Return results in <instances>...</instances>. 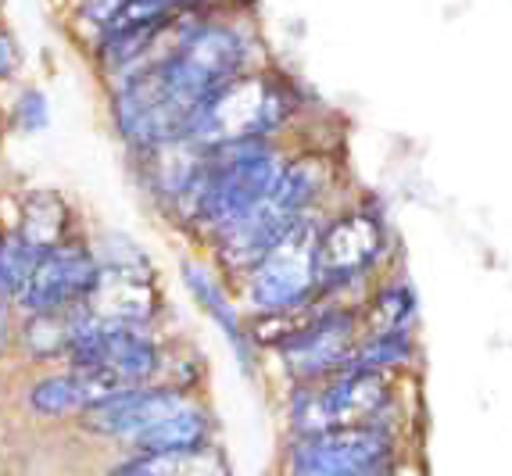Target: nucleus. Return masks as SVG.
<instances>
[{"mask_svg":"<svg viewBox=\"0 0 512 476\" xmlns=\"http://www.w3.org/2000/svg\"><path fill=\"white\" fill-rule=\"evenodd\" d=\"M244 76V40L226 26H190L151 68L119 86L115 122L137 147L176 144L219 90Z\"/></svg>","mask_w":512,"mask_h":476,"instance_id":"obj_1","label":"nucleus"},{"mask_svg":"<svg viewBox=\"0 0 512 476\" xmlns=\"http://www.w3.org/2000/svg\"><path fill=\"white\" fill-rule=\"evenodd\" d=\"M283 158L269 140H240L201 154L194 179L176 201L194 226H205L212 240L240 222L269 197L283 172Z\"/></svg>","mask_w":512,"mask_h":476,"instance_id":"obj_2","label":"nucleus"},{"mask_svg":"<svg viewBox=\"0 0 512 476\" xmlns=\"http://www.w3.org/2000/svg\"><path fill=\"white\" fill-rule=\"evenodd\" d=\"M326 169L312 158H301V162H287L276 179V187L269 190L258 208H251L240 222H233L230 230L215 237L222 262L237 272H251L262 262L276 244H280L287 233L312 212L316 194L323 190Z\"/></svg>","mask_w":512,"mask_h":476,"instance_id":"obj_3","label":"nucleus"},{"mask_svg":"<svg viewBox=\"0 0 512 476\" xmlns=\"http://www.w3.org/2000/svg\"><path fill=\"white\" fill-rule=\"evenodd\" d=\"M391 408V380L380 373H344L319 383H298L291 398L294 437L341 430V426L384 423Z\"/></svg>","mask_w":512,"mask_h":476,"instance_id":"obj_4","label":"nucleus"},{"mask_svg":"<svg viewBox=\"0 0 512 476\" xmlns=\"http://www.w3.org/2000/svg\"><path fill=\"white\" fill-rule=\"evenodd\" d=\"M283 119H287V97L265 79L240 76L197 111L183 140L197 151H215L240 140H265Z\"/></svg>","mask_w":512,"mask_h":476,"instance_id":"obj_5","label":"nucleus"},{"mask_svg":"<svg viewBox=\"0 0 512 476\" xmlns=\"http://www.w3.org/2000/svg\"><path fill=\"white\" fill-rule=\"evenodd\" d=\"M319 226L312 215L294 226L280 244L248 272V301L262 315H291L319 290L316 265Z\"/></svg>","mask_w":512,"mask_h":476,"instance_id":"obj_6","label":"nucleus"},{"mask_svg":"<svg viewBox=\"0 0 512 476\" xmlns=\"http://www.w3.org/2000/svg\"><path fill=\"white\" fill-rule=\"evenodd\" d=\"M394 430L387 423L341 426L323 434L294 437L287 451V473L291 476H351L362 469L391 466L394 462Z\"/></svg>","mask_w":512,"mask_h":476,"instance_id":"obj_7","label":"nucleus"},{"mask_svg":"<svg viewBox=\"0 0 512 476\" xmlns=\"http://www.w3.org/2000/svg\"><path fill=\"white\" fill-rule=\"evenodd\" d=\"M359 344V319L351 312H319L280 340V358L298 383H319L348 366Z\"/></svg>","mask_w":512,"mask_h":476,"instance_id":"obj_8","label":"nucleus"},{"mask_svg":"<svg viewBox=\"0 0 512 476\" xmlns=\"http://www.w3.org/2000/svg\"><path fill=\"white\" fill-rule=\"evenodd\" d=\"M183 405H190V398L180 387H151V383L129 387V391H115L86 408L83 430L97 437H111V441H126L133 448L151 426L169 419L172 412H180Z\"/></svg>","mask_w":512,"mask_h":476,"instance_id":"obj_9","label":"nucleus"},{"mask_svg":"<svg viewBox=\"0 0 512 476\" xmlns=\"http://www.w3.org/2000/svg\"><path fill=\"white\" fill-rule=\"evenodd\" d=\"M384 251V230L380 222L366 212L341 215L330 226H319L316 265L319 287H337V283L359 280L362 272Z\"/></svg>","mask_w":512,"mask_h":476,"instance_id":"obj_10","label":"nucleus"},{"mask_svg":"<svg viewBox=\"0 0 512 476\" xmlns=\"http://www.w3.org/2000/svg\"><path fill=\"white\" fill-rule=\"evenodd\" d=\"M94 262L83 255L79 247H43L40 262H36L33 276L18 294V305L29 312H58L69 308L72 301H83L86 290L94 287Z\"/></svg>","mask_w":512,"mask_h":476,"instance_id":"obj_11","label":"nucleus"},{"mask_svg":"<svg viewBox=\"0 0 512 476\" xmlns=\"http://www.w3.org/2000/svg\"><path fill=\"white\" fill-rule=\"evenodd\" d=\"M108 387L86 369H72V373L47 376L29 391V408L40 416H83L86 408L108 398Z\"/></svg>","mask_w":512,"mask_h":476,"instance_id":"obj_12","label":"nucleus"},{"mask_svg":"<svg viewBox=\"0 0 512 476\" xmlns=\"http://www.w3.org/2000/svg\"><path fill=\"white\" fill-rule=\"evenodd\" d=\"M111 476H230V469L215 448L137 451L111 469Z\"/></svg>","mask_w":512,"mask_h":476,"instance_id":"obj_13","label":"nucleus"},{"mask_svg":"<svg viewBox=\"0 0 512 476\" xmlns=\"http://www.w3.org/2000/svg\"><path fill=\"white\" fill-rule=\"evenodd\" d=\"M183 280H187V287H190V294H194L197 305L208 312V319H212V323L230 337L233 351H237V358H240V366L251 369V337H248V330L240 326V315L233 312L230 298H226L219 283L212 280V272H208L205 265L187 262L183 265Z\"/></svg>","mask_w":512,"mask_h":476,"instance_id":"obj_14","label":"nucleus"},{"mask_svg":"<svg viewBox=\"0 0 512 476\" xmlns=\"http://www.w3.org/2000/svg\"><path fill=\"white\" fill-rule=\"evenodd\" d=\"M212 448V416L201 405H183L180 412H172L158 426H151L133 451H197Z\"/></svg>","mask_w":512,"mask_h":476,"instance_id":"obj_15","label":"nucleus"},{"mask_svg":"<svg viewBox=\"0 0 512 476\" xmlns=\"http://www.w3.org/2000/svg\"><path fill=\"white\" fill-rule=\"evenodd\" d=\"M412 358H416L412 333H369V337H359V344H355V351H351L344 369H351V373L387 376V373H394V369H405Z\"/></svg>","mask_w":512,"mask_h":476,"instance_id":"obj_16","label":"nucleus"},{"mask_svg":"<svg viewBox=\"0 0 512 476\" xmlns=\"http://www.w3.org/2000/svg\"><path fill=\"white\" fill-rule=\"evenodd\" d=\"M416 294L409 283H387L369 305V333H412Z\"/></svg>","mask_w":512,"mask_h":476,"instance_id":"obj_17","label":"nucleus"},{"mask_svg":"<svg viewBox=\"0 0 512 476\" xmlns=\"http://www.w3.org/2000/svg\"><path fill=\"white\" fill-rule=\"evenodd\" d=\"M40 251L43 247H36L33 240L26 237H8L0 240V287H4V294H22V287L29 283V276H33L36 262H40Z\"/></svg>","mask_w":512,"mask_h":476,"instance_id":"obj_18","label":"nucleus"},{"mask_svg":"<svg viewBox=\"0 0 512 476\" xmlns=\"http://www.w3.org/2000/svg\"><path fill=\"white\" fill-rule=\"evenodd\" d=\"M26 344L36 355H54V351H69L72 344V312H33L26 326Z\"/></svg>","mask_w":512,"mask_h":476,"instance_id":"obj_19","label":"nucleus"},{"mask_svg":"<svg viewBox=\"0 0 512 476\" xmlns=\"http://www.w3.org/2000/svg\"><path fill=\"white\" fill-rule=\"evenodd\" d=\"M18 119H22L26 129H40L43 122H47V101H43V94L29 90V94L22 97V104H18Z\"/></svg>","mask_w":512,"mask_h":476,"instance_id":"obj_20","label":"nucleus"},{"mask_svg":"<svg viewBox=\"0 0 512 476\" xmlns=\"http://www.w3.org/2000/svg\"><path fill=\"white\" fill-rule=\"evenodd\" d=\"M11 61H15V54H11V43L0 36V76H4V72L11 68Z\"/></svg>","mask_w":512,"mask_h":476,"instance_id":"obj_21","label":"nucleus"},{"mask_svg":"<svg viewBox=\"0 0 512 476\" xmlns=\"http://www.w3.org/2000/svg\"><path fill=\"white\" fill-rule=\"evenodd\" d=\"M351 476H398V469L391 466H376V469H362V473H351Z\"/></svg>","mask_w":512,"mask_h":476,"instance_id":"obj_22","label":"nucleus"},{"mask_svg":"<svg viewBox=\"0 0 512 476\" xmlns=\"http://www.w3.org/2000/svg\"><path fill=\"white\" fill-rule=\"evenodd\" d=\"M151 4H158V8H165V11H176L180 4H190V0H151Z\"/></svg>","mask_w":512,"mask_h":476,"instance_id":"obj_23","label":"nucleus"},{"mask_svg":"<svg viewBox=\"0 0 512 476\" xmlns=\"http://www.w3.org/2000/svg\"><path fill=\"white\" fill-rule=\"evenodd\" d=\"M0 340H4V287H0Z\"/></svg>","mask_w":512,"mask_h":476,"instance_id":"obj_24","label":"nucleus"}]
</instances>
